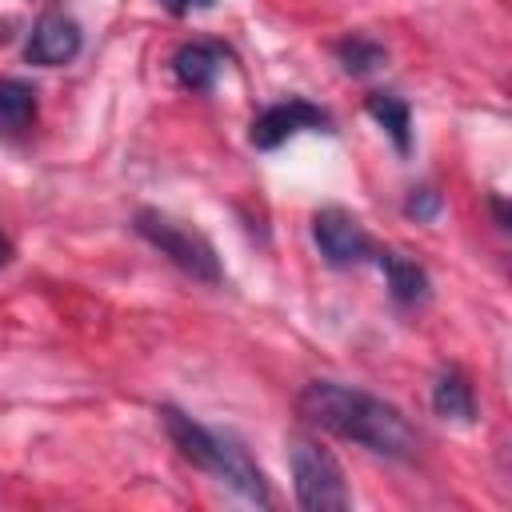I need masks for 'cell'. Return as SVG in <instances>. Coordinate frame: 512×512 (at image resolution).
Wrapping results in <instances>:
<instances>
[{
	"label": "cell",
	"instance_id": "277c9868",
	"mask_svg": "<svg viewBox=\"0 0 512 512\" xmlns=\"http://www.w3.org/2000/svg\"><path fill=\"white\" fill-rule=\"evenodd\" d=\"M288 464H292V488H296V504L304 512H344L352 504L344 472L336 464V456L328 448H320L308 436H296L288 448Z\"/></svg>",
	"mask_w": 512,
	"mask_h": 512
},
{
	"label": "cell",
	"instance_id": "5b68a950",
	"mask_svg": "<svg viewBox=\"0 0 512 512\" xmlns=\"http://www.w3.org/2000/svg\"><path fill=\"white\" fill-rule=\"evenodd\" d=\"M296 132H332V120H328V112L316 108L312 100L288 96V100L268 104V108L252 120L248 140H252L260 152H272V148H280L284 140H292Z\"/></svg>",
	"mask_w": 512,
	"mask_h": 512
},
{
	"label": "cell",
	"instance_id": "8992f818",
	"mask_svg": "<svg viewBox=\"0 0 512 512\" xmlns=\"http://www.w3.org/2000/svg\"><path fill=\"white\" fill-rule=\"evenodd\" d=\"M312 236H316V248L320 256L332 264V268H352L360 260H368L376 248H372V236L364 232V224L344 212V208H324L312 216Z\"/></svg>",
	"mask_w": 512,
	"mask_h": 512
},
{
	"label": "cell",
	"instance_id": "6da1fadb",
	"mask_svg": "<svg viewBox=\"0 0 512 512\" xmlns=\"http://www.w3.org/2000/svg\"><path fill=\"white\" fill-rule=\"evenodd\" d=\"M296 412L312 428L332 432L340 440H352V444H360L376 456H388V460H412L420 448V436L408 424V416L396 404H388L364 388H348L336 380H312L300 388Z\"/></svg>",
	"mask_w": 512,
	"mask_h": 512
},
{
	"label": "cell",
	"instance_id": "52a82bcc",
	"mask_svg": "<svg viewBox=\"0 0 512 512\" xmlns=\"http://www.w3.org/2000/svg\"><path fill=\"white\" fill-rule=\"evenodd\" d=\"M76 52H80V24L72 16H64V12H44L32 24V36L24 44V60L40 64V68L68 64Z\"/></svg>",
	"mask_w": 512,
	"mask_h": 512
},
{
	"label": "cell",
	"instance_id": "2e32d148",
	"mask_svg": "<svg viewBox=\"0 0 512 512\" xmlns=\"http://www.w3.org/2000/svg\"><path fill=\"white\" fill-rule=\"evenodd\" d=\"M8 260H12V244H8V236L0 232V268H4Z\"/></svg>",
	"mask_w": 512,
	"mask_h": 512
},
{
	"label": "cell",
	"instance_id": "7c38bea8",
	"mask_svg": "<svg viewBox=\"0 0 512 512\" xmlns=\"http://www.w3.org/2000/svg\"><path fill=\"white\" fill-rule=\"evenodd\" d=\"M364 108H368V116L392 136L396 152L408 156V148H412V112H408V104H404L400 96H392V92H372Z\"/></svg>",
	"mask_w": 512,
	"mask_h": 512
},
{
	"label": "cell",
	"instance_id": "30bf717a",
	"mask_svg": "<svg viewBox=\"0 0 512 512\" xmlns=\"http://www.w3.org/2000/svg\"><path fill=\"white\" fill-rule=\"evenodd\" d=\"M36 120V88L20 76H0V136H20Z\"/></svg>",
	"mask_w": 512,
	"mask_h": 512
},
{
	"label": "cell",
	"instance_id": "7a4b0ae2",
	"mask_svg": "<svg viewBox=\"0 0 512 512\" xmlns=\"http://www.w3.org/2000/svg\"><path fill=\"white\" fill-rule=\"evenodd\" d=\"M160 420H164V432H168L172 448H176L192 468L216 476L220 484L236 488V492H240L244 500H252V504H268V500H272V496H268V484H264V472L252 464V456H248L232 436L204 428L200 420H192L188 412H180V408H172V404L160 408Z\"/></svg>",
	"mask_w": 512,
	"mask_h": 512
},
{
	"label": "cell",
	"instance_id": "8fae6325",
	"mask_svg": "<svg viewBox=\"0 0 512 512\" xmlns=\"http://www.w3.org/2000/svg\"><path fill=\"white\" fill-rule=\"evenodd\" d=\"M432 408L436 416L444 420H472L476 416V396H472V384L460 368H444L432 384Z\"/></svg>",
	"mask_w": 512,
	"mask_h": 512
},
{
	"label": "cell",
	"instance_id": "3957f363",
	"mask_svg": "<svg viewBox=\"0 0 512 512\" xmlns=\"http://www.w3.org/2000/svg\"><path fill=\"white\" fill-rule=\"evenodd\" d=\"M160 256H168L180 272H188L192 280H204V284H220V256L216 248L196 232V228H184L180 220L156 212V208H140L136 212V224H132Z\"/></svg>",
	"mask_w": 512,
	"mask_h": 512
},
{
	"label": "cell",
	"instance_id": "9a60e30c",
	"mask_svg": "<svg viewBox=\"0 0 512 512\" xmlns=\"http://www.w3.org/2000/svg\"><path fill=\"white\" fill-rule=\"evenodd\" d=\"M212 0H164V8L172 12V16H184V12H192V8H208Z\"/></svg>",
	"mask_w": 512,
	"mask_h": 512
},
{
	"label": "cell",
	"instance_id": "5bb4252c",
	"mask_svg": "<svg viewBox=\"0 0 512 512\" xmlns=\"http://www.w3.org/2000/svg\"><path fill=\"white\" fill-rule=\"evenodd\" d=\"M404 212L412 220H432L440 212V192L436 188H412L408 200H404Z\"/></svg>",
	"mask_w": 512,
	"mask_h": 512
},
{
	"label": "cell",
	"instance_id": "9c48e42d",
	"mask_svg": "<svg viewBox=\"0 0 512 512\" xmlns=\"http://www.w3.org/2000/svg\"><path fill=\"white\" fill-rule=\"evenodd\" d=\"M372 256H376V264H380V272H384L388 296H392L400 308H412V304H420V300L428 296V272H424L416 260H408V256H400V252H372Z\"/></svg>",
	"mask_w": 512,
	"mask_h": 512
},
{
	"label": "cell",
	"instance_id": "4fadbf2b",
	"mask_svg": "<svg viewBox=\"0 0 512 512\" xmlns=\"http://www.w3.org/2000/svg\"><path fill=\"white\" fill-rule=\"evenodd\" d=\"M336 56H340V64H344L348 76H364V72H372V68L384 64V48L376 40H368V36H344L336 44Z\"/></svg>",
	"mask_w": 512,
	"mask_h": 512
},
{
	"label": "cell",
	"instance_id": "ba28073f",
	"mask_svg": "<svg viewBox=\"0 0 512 512\" xmlns=\"http://www.w3.org/2000/svg\"><path fill=\"white\" fill-rule=\"evenodd\" d=\"M228 64V52L212 40H192V44H180L176 56H172V76L188 88V92H212L216 76L224 72Z\"/></svg>",
	"mask_w": 512,
	"mask_h": 512
}]
</instances>
